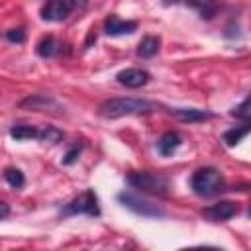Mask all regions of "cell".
<instances>
[{
	"label": "cell",
	"mask_w": 251,
	"mask_h": 251,
	"mask_svg": "<svg viewBox=\"0 0 251 251\" xmlns=\"http://www.w3.org/2000/svg\"><path fill=\"white\" fill-rule=\"evenodd\" d=\"M224 186H226L224 175L218 169H214V167H202L190 178L192 192L196 196H202V198H208V196L218 194L220 190H224Z\"/></svg>",
	"instance_id": "cell-2"
},
{
	"label": "cell",
	"mask_w": 251,
	"mask_h": 251,
	"mask_svg": "<svg viewBox=\"0 0 251 251\" xmlns=\"http://www.w3.org/2000/svg\"><path fill=\"white\" fill-rule=\"evenodd\" d=\"M237 204L231 202V200H222V202H216L208 208L202 210V216L210 222H226L229 218H233L237 214Z\"/></svg>",
	"instance_id": "cell-7"
},
{
	"label": "cell",
	"mask_w": 251,
	"mask_h": 251,
	"mask_svg": "<svg viewBox=\"0 0 251 251\" xmlns=\"http://www.w3.org/2000/svg\"><path fill=\"white\" fill-rule=\"evenodd\" d=\"M8 216H10V206L0 200V220H4V218H8Z\"/></svg>",
	"instance_id": "cell-22"
},
{
	"label": "cell",
	"mask_w": 251,
	"mask_h": 251,
	"mask_svg": "<svg viewBox=\"0 0 251 251\" xmlns=\"http://www.w3.org/2000/svg\"><path fill=\"white\" fill-rule=\"evenodd\" d=\"M20 108L24 110H33V112H53V114H63L61 104L47 96V94H29L20 102Z\"/></svg>",
	"instance_id": "cell-6"
},
{
	"label": "cell",
	"mask_w": 251,
	"mask_h": 251,
	"mask_svg": "<svg viewBox=\"0 0 251 251\" xmlns=\"http://www.w3.org/2000/svg\"><path fill=\"white\" fill-rule=\"evenodd\" d=\"M247 133H249V124L245 122V124H241V126H235V127L227 129V131L224 133V141H226V145L233 147V145L239 143Z\"/></svg>",
	"instance_id": "cell-15"
},
{
	"label": "cell",
	"mask_w": 251,
	"mask_h": 251,
	"mask_svg": "<svg viewBox=\"0 0 251 251\" xmlns=\"http://www.w3.org/2000/svg\"><path fill=\"white\" fill-rule=\"evenodd\" d=\"M78 214H86V216H100V208H98V198L94 190H84L82 194H78L76 198H73L69 204H65V208L61 210V216L69 218V216H78Z\"/></svg>",
	"instance_id": "cell-4"
},
{
	"label": "cell",
	"mask_w": 251,
	"mask_h": 251,
	"mask_svg": "<svg viewBox=\"0 0 251 251\" xmlns=\"http://www.w3.org/2000/svg\"><path fill=\"white\" fill-rule=\"evenodd\" d=\"M78 155H80V145H75V147H71V149L67 151L65 159H63V165H73V163L78 159Z\"/></svg>",
	"instance_id": "cell-21"
},
{
	"label": "cell",
	"mask_w": 251,
	"mask_h": 251,
	"mask_svg": "<svg viewBox=\"0 0 251 251\" xmlns=\"http://www.w3.org/2000/svg\"><path fill=\"white\" fill-rule=\"evenodd\" d=\"M69 2L73 8H86V4H88V0H69Z\"/></svg>",
	"instance_id": "cell-23"
},
{
	"label": "cell",
	"mask_w": 251,
	"mask_h": 251,
	"mask_svg": "<svg viewBox=\"0 0 251 251\" xmlns=\"http://www.w3.org/2000/svg\"><path fill=\"white\" fill-rule=\"evenodd\" d=\"M180 143H182V137H180L176 131H167V133H163V135L159 137V141H157V151H159L163 157H169V155H173V153L180 147Z\"/></svg>",
	"instance_id": "cell-12"
},
{
	"label": "cell",
	"mask_w": 251,
	"mask_h": 251,
	"mask_svg": "<svg viewBox=\"0 0 251 251\" xmlns=\"http://www.w3.org/2000/svg\"><path fill=\"white\" fill-rule=\"evenodd\" d=\"M249 98H245L237 108H233V112H231V116H235V118H241V120H245L247 122V118H249Z\"/></svg>",
	"instance_id": "cell-19"
},
{
	"label": "cell",
	"mask_w": 251,
	"mask_h": 251,
	"mask_svg": "<svg viewBox=\"0 0 251 251\" xmlns=\"http://www.w3.org/2000/svg\"><path fill=\"white\" fill-rule=\"evenodd\" d=\"M10 137L16 141H25V139H35L37 137V129L31 126H14L10 129Z\"/></svg>",
	"instance_id": "cell-17"
},
{
	"label": "cell",
	"mask_w": 251,
	"mask_h": 251,
	"mask_svg": "<svg viewBox=\"0 0 251 251\" xmlns=\"http://www.w3.org/2000/svg\"><path fill=\"white\" fill-rule=\"evenodd\" d=\"M137 29V24L135 22H127V20H120L118 16H108L106 22H104V31L112 37H118V35H129Z\"/></svg>",
	"instance_id": "cell-10"
},
{
	"label": "cell",
	"mask_w": 251,
	"mask_h": 251,
	"mask_svg": "<svg viewBox=\"0 0 251 251\" xmlns=\"http://www.w3.org/2000/svg\"><path fill=\"white\" fill-rule=\"evenodd\" d=\"M6 39L10 43H24L25 33H24V29H10V31H6Z\"/></svg>",
	"instance_id": "cell-20"
},
{
	"label": "cell",
	"mask_w": 251,
	"mask_h": 251,
	"mask_svg": "<svg viewBox=\"0 0 251 251\" xmlns=\"http://www.w3.org/2000/svg\"><path fill=\"white\" fill-rule=\"evenodd\" d=\"M4 180L12 186V188H22L25 184V178H24V173L18 171V169H6L4 171Z\"/></svg>",
	"instance_id": "cell-18"
},
{
	"label": "cell",
	"mask_w": 251,
	"mask_h": 251,
	"mask_svg": "<svg viewBox=\"0 0 251 251\" xmlns=\"http://www.w3.org/2000/svg\"><path fill=\"white\" fill-rule=\"evenodd\" d=\"M118 200L131 212H135L137 216H143V218H163L165 216V210L157 204H151L143 198H139L137 194H131V192H120L118 194Z\"/></svg>",
	"instance_id": "cell-5"
},
{
	"label": "cell",
	"mask_w": 251,
	"mask_h": 251,
	"mask_svg": "<svg viewBox=\"0 0 251 251\" xmlns=\"http://www.w3.org/2000/svg\"><path fill=\"white\" fill-rule=\"evenodd\" d=\"M165 4H176V2H180V0H163Z\"/></svg>",
	"instance_id": "cell-24"
},
{
	"label": "cell",
	"mask_w": 251,
	"mask_h": 251,
	"mask_svg": "<svg viewBox=\"0 0 251 251\" xmlns=\"http://www.w3.org/2000/svg\"><path fill=\"white\" fill-rule=\"evenodd\" d=\"M159 47H161V39L155 37V35H147L141 39L139 47H137V55L143 57V59H151L153 55L159 53Z\"/></svg>",
	"instance_id": "cell-13"
},
{
	"label": "cell",
	"mask_w": 251,
	"mask_h": 251,
	"mask_svg": "<svg viewBox=\"0 0 251 251\" xmlns=\"http://www.w3.org/2000/svg\"><path fill=\"white\" fill-rule=\"evenodd\" d=\"M37 139L43 141V143H59L63 139V131L59 127H53V126H43L41 129H37Z\"/></svg>",
	"instance_id": "cell-16"
},
{
	"label": "cell",
	"mask_w": 251,
	"mask_h": 251,
	"mask_svg": "<svg viewBox=\"0 0 251 251\" xmlns=\"http://www.w3.org/2000/svg\"><path fill=\"white\" fill-rule=\"evenodd\" d=\"M157 108H159L157 102L143 100V98H110L98 106V112H100V116H104L108 120H116V118H124V116L151 114Z\"/></svg>",
	"instance_id": "cell-1"
},
{
	"label": "cell",
	"mask_w": 251,
	"mask_h": 251,
	"mask_svg": "<svg viewBox=\"0 0 251 251\" xmlns=\"http://www.w3.org/2000/svg\"><path fill=\"white\" fill-rule=\"evenodd\" d=\"M118 82L122 86H127V88H139V86H145L149 80H151V75L145 71V69H124L116 75Z\"/></svg>",
	"instance_id": "cell-9"
},
{
	"label": "cell",
	"mask_w": 251,
	"mask_h": 251,
	"mask_svg": "<svg viewBox=\"0 0 251 251\" xmlns=\"http://www.w3.org/2000/svg\"><path fill=\"white\" fill-rule=\"evenodd\" d=\"M127 182L135 190L145 192V194H153V196H165L169 192V180L163 175H155V173H147V171L131 173L127 176Z\"/></svg>",
	"instance_id": "cell-3"
},
{
	"label": "cell",
	"mask_w": 251,
	"mask_h": 251,
	"mask_svg": "<svg viewBox=\"0 0 251 251\" xmlns=\"http://www.w3.org/2000/svg\"><path fill=\"white\" fill-rule=\"evenodd\" d=\"M73 6L69 0H49L41 8V18L45 22H63L71 16Z\"/></svg>",
	"instance_id": "cell-8"
},
{
	"label": "cell",
	"mask_w": 251,
	"mask_h": 251,
	"mask_svg": "<svg viewBox=\"0 0 251 251\" xmlns=\"http://www.w3.org/2000/svg\"><path fill=\"white\" fill-rule=\"evenodd\" d=\"M171 114L180 120V122H188V124H196V122H204L210 120L212 114L206 110H198V108H171Z\"/></svg>",
	"instance_id": "cell-11"
},
{
	"label": "cell",
	"mask_w": 251,
	"mask_h": 251,
	"mask_svg": "<svg viewBox=\"0 0 251 251\" xmlns=\"http://www.w3.org/2000/svg\"><path fill=\"white\" fill-rule=\"evenodd\" d=\"M57 51H59V45H57V41H55L53 35H45V37L39 39V43H37V55H39V57L49 59V57H53Z\"/></svg>",
	"instance_id": "cell-14"
}]
</instances>
